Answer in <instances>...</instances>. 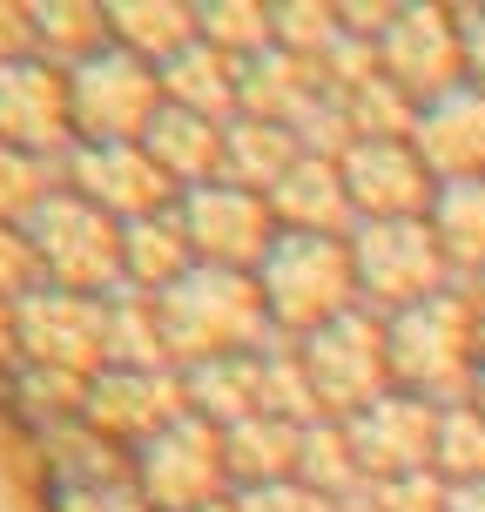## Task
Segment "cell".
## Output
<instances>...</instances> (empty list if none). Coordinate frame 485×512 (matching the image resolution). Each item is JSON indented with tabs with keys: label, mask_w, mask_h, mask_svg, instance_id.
Listing matches in <instances>:
<instances>
[{
	"label": "cell",
	"mask_w": 485,
	"mask_h": 512,
	"mask_svg": "<svg viewBox=\"0 0 485 512\" xmlns=\"http://www.w3.org/2000/svg\"><path fill=\"white\" fill-rule=\"evenodd\" d=\"M351 297V256L324 243V236H283L263 256V304L290 317V324H337Z\"/></svg>",
	"instance_id": "1"
},
{
	"label": "cell",
	"mask_w": 485,
	"mask_h": 512,
	"mask_svg": "<svg viewBox=\"0 0 485 512\" xmlns=\"http://www.w3.org/2000/svg\"><path fill=\"white\" fill-rule=\"evenodd\" d=\"M263 290H250L243 277H182L162 304V337L182 351H230L263 324Z\"/></svg>",
	"instance_id": "2"
},
{
	"label": "cell",
	"mask_w": 485,
	"mask_h": 512,
	"mask_svg": "<svg viewBox=\"0 0 485 512\" xmlns=\"http://www.w3.org/2000/svg\"><path fill=\"white\" fill-rule=\"evenodd\" d=\"M155 95H162V75H149L135 54H108V61H88L68 88V102H75V122L95 135V142H128L135 128L149 135L155 122Z\"/></svg>",
	"instance_id": "3"
},
{
	"label": "cell",
	"mask_w": 485,
	"mask_h": 512,
	"mask_svg": "<svg viewBox=\"0 0 485 512\" xmlns=\"http://www.w3.org/2000/svg\"><path fill=\"white\" fill-rule=\"evenodd\" d=\"M358 277L378 304H432L438 290V236L425 223H371L358 243Z\"/></svg>",
	"instance_id": "4"
},
{
	"label": "cell",
	"mask_w": 485,
	"mask_h": 512,
	"mask_svg": "<svg viewBox=\"0 0 485 512\" xmlns=\"http://www.w3.org/2000/svg\"><path fill=\"white\" fill-rule=\"evenodd\" d=\"M378 344L384 337L358 317H337L324 331L304 344V364H310V391L337 411H364L378 405L371 391H378Z\"/></svg>",
	"instance_id": "5"
},
{
	"label": "cell",
	"mask_w": 485,
	"mask_h": 512,
	"mask_svg": "<svg viewBox=\"0 0 485 512\" xmlns=\"http://www.w3.org/2000/svg\"><path fill=\"white\" fill-rule=\"evenodd\" d=\"M344 189L378 223H411L418 209L432 203V169H425V155L398 149V142H358L351 169H344Z\"/></svg>",
	"instance_id": "6"
},
{
	"label": "cell",
	"mask_w": 485,
	"mask_h": 512,
	"mask_svg": "<svg viewBox=\"0 0 485 512\" xmlns=\"http://www.w3.org/2000/svg\"><path fill=\"white\" fill-rule=\"evenodd\" d=\"M391 364H398V378H418V384H452L472 371V344H465V310L432 297V304H418L398 317V331H391Z\"/></svg>",
	"instance_id": "7"
},
{
	"label": "cell",
	"mask_w": 485,
	"mask_h": 512,
	"mask_svg": "<svg viewBox=\"0 0 485 512\" xmlns=\"http://www.w3.org/2000/svg\"><path fill=\"white\" fill-rule=\"evenodd\" d=\"M34 223H41V263H48L61 283H95V277L115 270V243H122V236L108 230L102 209L75 203V196H54Z\"/></svg>",
	"instance_id": "8"
},
{
	"label": "cell",
	"mask_w": 485,
	"mask_h": 512,
	"mask_svg": "<svg viewBox=\"0 0 485 512\" xmlns=\"http://www.w3.org/2000/svg\"><path fill=\"white\" fill-rule=\"evenodd\" d=\"M351 452L371 472H418L438 452V418L425 405H411V398H378V405L358 411Z\"/></svg>",
	"instance_id": "9"
},
{
	"label": "cell",
	"mask_w": 485,
	"mask_h": 512,
	"mask_svg": "<svg viewBox=\"0 0 485 512\" xmlns=\"http://www.w3.org/2000/svg\"><path fill=\"white\" fill-rule=\"evenodd\" d=\"M418 155L438 176L472 182V169L485 162V95H438L418 115Z\"/></svg>",
	"instance_id": "10"
},
{
	"label": "cell",
	"mask_w": 485,
	"mask_h": 512,
	"mask_svg": "<svg viewBox=\"0 0 485 512\" xmlns=\"http://www.w3.org/2000/svg\"><path fill=\"white\" fill-rule=\"evenodd\" d=\"M68 88L48 75V68H0V142L14 149H48L61 142V115H68Z\"/></svg>",
	"instance_id": "11"
},
{
	"label": "cell",
	"mask_w": 485,
	"mask_h": 512,
	"mask_svg": "<svg viewBox=\"0 0 485 512\" xmlns=\"http://www.w3.org/2000/svg\"><path fill=\"white\" fill-rule=\"evenodd\" d=\"M189 236L209 256H270V216L250 189H196Z\"/></svg>",
	"instance_id": "12"
},
{
	"label": "cell",
	"mask_w": 485,
	"mask_h": 512,
	"mask_svg": "<svg viewBox=\"0 0 485 512\" xmlns=\"http://www.w3.org/2000/svg\"><path fill=\"white\" fill-rule=\"evenodd\" d=\"M81 189L108 209H155L169 196V176H162V162L142 149H128V142H108V149H88L75 162Z\"/></svg>",
	"instance_id": "13"
},
{
	"label": "cell",
	"mask_w": 485,
	"mask_h": 512,
	"mask_svg": "<svg viewBox=\"0 0 485 512\" xmlns=\"http://www.w3.org/2000/svg\"><path fill=\"white\" fill-rule=\"evenodd\" d=\"M465 54V34L445 27V14H398L391 27V48H384V68L405 81V88H445L452 68Z\"/></svg>",
	"instance_id": "14"
},
{
	"label": "cell",
	"mask_w": 485,
	"mask_h": 512,
	"mask_svg": "<svg viewBox=\"0 0 485 512\" xmlns=\"http://www.w3.org/2000/svg\"><path fill=\"white\" fill-rule=\"evenodd\" d=\"M216 465H223V438L176 425V432H162V445H149V492L162 506H196Z\"/></svg>",
	"instance_id": "15"
},
{
	"label": "cell",
	"mask_w": 485,
	"mask_h": 512,
	"mask_svg": "<svg viewBox=\"0 0 485 512\" xmlns=\"http://www.w3.org/2000/svg\"><path fill=\"white\" fill-rule=\"evenodd\" d=\"M270 196H277L283 216H297V236H317V216H324V223H337V216H344V203H351V189H344V176H337L331 162H297V169H290Z\"/></svg>",
	"instance_id": "16"
},
{
	"label": "cell",
	"mask_w": 485,
	"mask_h": 512,
	"mask_svg": "<svg viewBox=\"0 0 485 512\" xmlns=\"http://www.w3.org/2000/svg\"><path fill=\"white\" fill-rule=\"evenodd\" d=\"M149 155L162 162V176H196L216 162V128H209V115L176 108V115L149 122Z\"/></svg>",
	"instance_id": "17"
},
{
	"label": "cell",
	"mask_w": 485,
	"mask_h": 512,
	"mask_svg": "<svg viewBox=\"0 0 485 512\" xmlns=\"http://www.w3.org/2000/svg\"><path fill=\"white\" fill-rule=\"evenodd\" d=\"M438 250L485 263V182H445L438 189Z\"/></svg>",
	"instance_id": "18"
},
{
	"label": "cell",
	"mask_w": 485,
	"mask_h": 512,
	"mask_svg": "<svg viewBox=\"0 0 485 512\" xmlns=\"http://www.w3.org/2000/svg\"><path fill=\"white\" fill-rule=\"evenodd\" d=\"M438 459L452 472H465V479L485 472V418L479 411H445L438 418Z\"/></svg>",
	"instance_id": "19"
},
{
	"label": "cell",
	"mask_w": 485,
	"mask_h": 512,
	"mask_svg": "<svg viewBox=\"0 0 485 512\" xmlns=\"http://www.w3.org/2000/svg\"><path fill=\"white\" fill-rule=\"evenodd\" d=\"M108 21L122 27L128 41H155V48L189 41V14L182 7H108Z\"/></svg>",
	"instance_id": "20"
},
{
	"label": "cell",
	"mask_w": 485,
	"mask_h": 512,
	"mask_svg": "<svg viewBox=\"0 0 485 512\" xmlns=\"http://www.w3.org/2000/svg\"><path fill=\"white\" fill-rule=\"evenodd\" d=\"M209 34H223V41H263L270 34V14H256V7H216V14H203Z\"/></svg>",
	"instance_id": "21"
},
{
	"label": "cell",
	"mask_w": 485,
	"mask_h": 512,
	"mask_svg": "<svg viewBox=\"0 0 485 512\" xmlns=\"http://www.w3.org/2000/svg\"><path fill=\"white\" fill-rule=\"evenodd\" d=\"M243 512H324V499H310V492H290V486H277V492H256Z\"/></svg>",
	"instance_id": "22"
},
{
	"label": "cell",
	"mask_w": 485,
	"mask_h": 512,
	"mask_svg": "<svg viewBox=\"0 0 485 512\" xmlns=\"http://www.w3.org/2000/svg\"><path fill=\"white\" fill-rule=\"evenodd\" d=\"M27 270V250H14V236L0 230V290H14V277Z\"/></svg>",
	"instance_id": "23"
},
{
	"label": "cell",
	"mask_w": 485,
	"mask_h": 512,
	"mask_svg": "<svg viewBox=\"0 0 485 512\" xmlns=\"http://www.w3.org/2000/svg\"><path fill=\"white\" fill-rule=\"evenodd\" d=\"M465 54H472V68L485 81V14H472V27H465Z\"/></svg>",
	"instance_id": "24"
},
{
	"label": "cell",
	"mask_w": 485,
	"mask_h": 512,
	"mask_svg": "<svg viewBox=\"0 0 485 512\" xmlns=\"http://www.w3.org/2000/svg\"><path fill=\"white\" fill-rule=\"evenodd\" d=\"M445 512H485V486H465V492H452V499H445Z\"/></svg>",
	"instance_id": "25"
},
{
	"label": "cell",
	"mask_w": 485,
	"mask_h": 512,
	"mask_svg": "<svg viewBox=\"0 0 485 512\" xmlns=\"http://www.w3.org/2000/svg\"><path fill=\"white\" fill-rule=\"evenodd\" d=\"M479 405H485V371H479Z\"/></svg>",
	"instance_id": "26"
}]
</instances>
